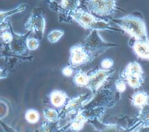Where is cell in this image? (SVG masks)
<instances>
[{
  "label": "cell",
  "mask_w": 149,
  "mask_h": 132,
  "mask_svg": "<svg viewBox=\"0 0 149 132\" xmlns=\"http://www.w3.org/2000/svg\"><path fill=\"white\" fill-rule=\"evenodd\" d=\"M56 12L59 13L60 17L61 16V18L60 19V21L61 20L62 22H68V20H69L68 19H69V20L75 21L84 28L88 29L91 31L109 30L120 31L116 28L113 27L109 22L104 19L97 17L82 9L78 8L74 10H66L60 5Z\"/></svg>",
  "instance_id": "1"
},
{
  "label": "cell",
  "mask_w": 149,
  "mask_h": 132,
  "mask_svg": "<svg viewBox=\"0 0 149 132\" xmlns=\"http://www.w3.org/2000/svg\"><path fill=\"white\" fill-rule=\"evenodd\" d=\"M112 22L127 33L136 41H147L146 24L140 15L129 14L124 17L113 19Z\"/></svg>",
  "instance_id": "2"
},
{
  "label": "cell",
  "mask_w": 149,
  "mask_h": 132,
  "mask_svg": "<svg viewBox=\"0 0 149 132\" xmlns=\"http://www.w3.org/2000/svg\"><path fill=\"white\" fill-rule=\"evenodd\" d=\"M85 10L97 17H109L117 10L116 0H80Z\"/></svg>",
  "instance_id": "3"
},
{
  "label": "cell",
  "mask_w": 149,
  "mask_h": 132,
  "mask_svg": "<svg viewBox=\"0 0 149 132\" xmlns=\"http://www.w3.org/2000/svg\"><path fill=\"white\" fill-rule=\"evenodd\" d=\"M118 94L115 92L113 89L111 90L110 89L97 91L93 97L90 99L84 105L82 110L94 108H104L106 107H111L117 102Z\"/></svg>",
  "instance_id": "4"
},
{
  "label": "cell",
  "mask_w": 149,
  "mask_h": 132,
  "mask_svg": "<svg viewBox=\"0 0 149 132\" xmlns=\"http://www.w3.org/2000/svg\"><path fill=\"white\" fill-rule=\"evenodd\" d=\"M83 45L93 59L106 50L116 46L115 44L105 41L100 36L98 31L96 30L91 31Z\"/></svg>",
  "instance_id": "5"
},
{
  "label": "cell",
  "mask_w": 149,
  "mask_h": 132,
  "mask_svg": "<svg viewBox=\"0 0 149 132\" xmlns=\"http://www.w3.org/2000/svg\"><path fill=\"white\" fill-rule=\"evenodd\" d=\"M46 27V19L40 8H35L30 17L24 24V28L35 35V38L40 41L43 38Z\"/></svg>",
  "instance_id": "6"
},
{
  "label": "cell",
  "mask_w": 149,
  "mask_h": 132,
  "mask_svg": "<svg viewBox=\"0 0 149 132\" xmlns=\"http://www.w3.org/2000/svg\"><path fill=\"white\" fill-rule=\"evenodd\" d=\"M31 31H27L26 34H20L15 33L13 30L12 37L10 43L7 46V50L12 55L17 57H30L28 54L26 41L30 37Z\"/></svg>",
  "instance_id": "7"
},
{
  "label": "cell",
  "mask_w": 149,
  "mask_h": 132,
  "mask_svg": "<svg viewBox=\"0 0 149 132\" xmlns=\"http://www.w3.org/2000/svg\"><path fill=\"white\" fill-rule=\"evenodd\" d=\"M90 99L88 94H81L67 101L66 104L59 112V119L65 118L69 115L77 114L82 110L84 105Z\"/></svg>",
  "instance_id": "8"
},
{
  "label": "cell",
  "mask_w": 149,
  "mask_h": 132,
  "mask_svg": "<svg viewBox=\"0 0 149 132\" xmlns=\"http://www.w3.org/2000/svg\"><path fill=\"white\" fill-rule=\"evenodd\" d=\"M92 56L86 50L83 44H76L70 50V65L74 67L81 66L91 62Z\"/></svg>",
  "instance_id": "9"
},
{
  "label": "cell",
  "mask_w": 149,
  "mask_h": 132,
  "mask_svg": "<svg viewBox=\"0 0 149 132\" xmlns=\"http://www.w3.org/2000/svg\"><path fill=\"white\" fill-rule=\"evenodd\" d=\"M114 69H98L88 75V82L86 87L90 89L93 94L98 91L107 80L114 73Z\"/></svg>",
  "instance_id": "10"
},
{
  "label": "cell",
  "mask_w": 149,
  "mask_h": 132,
  "mask_svg": "<svg viewBox=\"0 0 149 132\" xmlns=\"http://www.w3.org/2000/svg\"><path fill=\"white\" fill-rule=\"evenodd\" d=\"M67 99V93L60 90H54L49 94L51 104L56 108H63L66 104Z\"/></svg>",
  "instance_id": "11"
},
{
  "label": "cell",
  "mask_w": 149,
  "mask_h": 132,
  "mask_svg": "<svg viewBox=\"0 0 149 132\" xmlns=\"http://www.w3.org/2000/svg\"><path fill=\"white\" fill-rule=\"evenodd\" d=\"M132 48L139 58L149 60V43L147 41L134 40Z\"/></svg>",
  "instance_id": "12"
},
{
  "label": "cell",
  "mask_w": 149,
  "mask_h": 132,
  "mask_svg": "<svg viewBox=\"0 0 149 132\" xmlns=\"http://www.w3.org/2000/svg\"><path fill=\"white\" fill-rule=\"evenodd\" d=\"M143 71L141 65L137 62H129L124 70L122 72L120 77L121 78H124L127 76H143Z\"/></svg>",
  "instance_id": "13"
},
{
  "label": "cell",
  "mask_w": 149,
  "mask_h": 132,
  "mask_svg": "<svg viewBox=\"0 0 149 132\" xmlns=\"http://www.w3.org/2000/svg\"><path fill=\"white\" fill-rule=\"evenodd\" d=\"M59 120L50 122H43L35 132H65L63 127L60 126Z\"/></svg>",
  "instance_id": "14"
},
{
  "label": "cell",
  "mask_w": 149,
  "mask_h": 132,
  "mask_svg": "<svg viewBox=\"0 0 149 132\" xmlns=\"http://www.w3.org/2000/svg\"><path fill=\"white\" fill-rule=\"evenodd\" d=\"M87 122L85 116L79 112L77 113L72 121L68 124L67 129L72 132H78L83 129L84 125Z\"/></svg>",
  "instance_id": "15"
},
{
  "label": "cell",
  "mask_w": 149,
  "mask_h": 132,
  "mask_svg": "<svg viewBox=\"0 0 149 132\" xmlns=\"http://www.w3.org/2000/svg\"><path fill=\"white\" fill-rule=\"evenodd\" d=\"M149 96L144 91H138L132 96V104L134 107L141 108L144 105L148 103Z\"/></svg>",
  "instance_id": "16"
},
{
  "label": "cell",
  "mask_w": 149,
  "mask_h": 132,
  "mask_svg": "<svg viewBox=\"0 0 149 132\" xmlns=\"http://www.w3.org/2000/svg\"><path fill=\"white\" fill-rule=\"evenodd\" d=\"M28 8V5L26 4H21L17 6V7L13 8L12 10L7 11H1L0 10V26H1L3 22H5L10 17L15 15L17 14L24 12L25 10Z\"/></svg>",
  "instance_id": "17"
},
{
  "label": "cell",
  "mask_w": 149,
  "mask_h": 132,
  "mask_svg": "<svg viewBox=\"0 0 149 132\" xmlns=\"http://www.w3.org/2000/svg\"><path fill=\"white\" fill-rule=\"evenodd\" d=\"M89 121L94 122L97 124V132H127L125 128L116 124H104L99 123L97 119Z\"/></svg>",
  "instance_id": "18"
},
{
  "label": "cell",
  "mask_w": 149,
  "mask_h": 132,
  "mask_svg": "<svg viewBox=\"0 0 149 132\" xmlns=\"http://www.w3.org/2000/svg\"><path fill=\"white\" fill-rule=\"evenodd\" d=\"M138 118L143 128H149V103L146 104L140 108Z\"/></svg>",
  "instance_id": "19"
},
{
  "label": "cell",
  "mask_w": 149,
  "mask_h": 132,
  "mask_svg": "<svg viewBox=\"0 0 149 132\" xmlns=\"http://www.w3.org/2000/svg\"><path fill=\"white\" fill-rule=\"evenodd\" d=\"M73 82L74 84L79 87H86L88 82V75L85 72L79 70L74 75Z\"/></svg>",
  "instance_id": "20"
},
{
  "label": "cell",
  "mask_w": 149,
  "mask_h": 132,
  "mask_svg": "<svg viewBox=\"0 0 149 132\" xmlns=\"http://www.w3.org/2000/svg\"><path fill=\"white\" fill-rule=\"evenodd\" d=\"M127 82V84L132 89H138L141 87L144 81L143 76H127L123 78Z\"/></svg>",
  "instance_id": "21"
},
{
  "label": "cell",
  "mask_w": 149,
  "mask_h": 132,
  "mask_svg": "<svg viewBox=\"0 0 149 132\" xmlns=\"http://www.w3.org/2000/svg\"><path fill=\"white\" fill-rule=\"evenodd\" d=\"M44 117L46 121L53 122L59 120L60 113L56 109L53 108H46L43 110Z\"/></svg>",
  "instance_id": "22"
},
{
  "label": "cell",
  "mask_w": 149,
  "mask_h": 132,
  "mask_svg": "<svg viewBox=\"0 0 149 132\" xmlns=\"http://www.w3.org/2000/svg\"><path fill=\"white\" fill-rule=\"evenodd\" d=\"M40 113L35 109H29L25 114V119L28 123L36 124L40 120Z\"/></svg>",
  "instance_id": "23"
},
{
  "label": "cell",
  "mask_w": 149,
  "mask_h": 132,
  "mask_svg": "<svg viewBox=\"0 0 149 132\" xmlns=\"http://www.w3.org/2000/svg\"><path fill=\"white\" fill-rule=\"evenodd\" d=\"M10 104L7 99L0 98V120H3L9 114Z\"/></svg>",
  "instance_id": "24"
},
{
  "label": "cell",
  "mask_w": 149,
  "mask_h": 132,
  "mask_svg": "<svg viewBox=\"0 0 149 132\" xmlns=\"http://www.w3.org/2000/svg\"><path fill=\"white\" fill-rule=\"evenodd\" d=\"M80 0H61L60 6L66 10H74L79 7Z\"/></svg>",
  "instance_id": "25"
},
{
  "label": "cell",
  "mask_w": 149,
  "mask_h": 132,
  "mask_svg": "<svg viewBox=\"0 0 149 132\" xmlns=\"http://www.w3.org/2000/svg\"><path fill=\"white\" fill-rule=\"evenodd\" d=\"M64 31L61 30H54L48 34L47 38L51 43H56L63 36Z\"/></svg>",
  "instance_id": "26"
},
{
  "label": "cell",
  "mask_w": 149,
  "mask_h": 132,
  "mask_svg": "<svg viewBox=\"0 0 149 132\" xmlns=\"http://www.w3.org/2000/svg\"><path fill=\"white\" fill-rule=\"evenodd\" d=\"M26 45L29 51H35L38 49L40 45V41L35 37H28Z\"/></svg>",
  "instance_id": "27"
},
{
  "label": "cell",
  "mask_w": 149,
  "mask_h": 132,
  "mask_svg": "<svg viewBox=\"0 0 149 132\" xmlns=\"http://www.w3.org/2000/svg\"><path fill=\"white\" fill-rule=\"evenodd\" d=\"M11 56L7 50V47L3 44L0 38V59H5V60H7Z\"/></svg>",
  "instance_id": "28"
},
{
  "label": "cell",
  "mask_w": 149,
  "mask_h": 132,
  "mask_svg": "<svg viewBox=\"0 0 149 132\" xmlns=\"http://www.w3.org/2000/svg\"><path fill=\"white\" fill-rule=\"evenodd\" d=\"M116 91L118 93L124 92L126 89V83L125 80L122 78L116 80L115 82Z\"/></svg>",
  "instance_id": "29"
},
{
  "label": "cell",
  "mask_w": 149,
  "mask_h": 132,
  "mask_svg": "<svg viewBox=\"0 0 149 132\" xmlns=\"http://www.w3.org/2000/svg\"><path fill=\"white\" fill-rule=\"evenodd\" d=\"M113 60L109 58H107V59H104L102 60L101 62V67H102L103 69L108 70L111 68L113 66Z\"/></svg>",
  "instance_id": "30"
},
{
  "label": "cell",
  "mask_w": 149,
  "mask_h": 132,
  "mask_svg": "<svg viewBox=\"0 0 149 132\" xmlns=\"http://www.w3.org/2000/svg\"><path fill=\"white\" fill-rule=\"evenodd\" d=\"M74 67L72 66H67L63 67L62 71H61V72H62V74L65 76L70 77L74 73Z\"/></svg>",
  "instance_id": "31"
},
{
  "label": "cell",
  "mask_w": 149,
  "mask_h": 132,
  "mask_svg": "<svg viewBox=\"0 0 149 132\" xmlns=\"http://www.w3.org/2000/svg\"><path fill=\"white\" fill-rule=\"evenodd\" d=\"M0 126H1L3 128V130L5 131V132H18L14 129H13L8 125L5 124L4 122H3L2 120H0Z\"/></svg>",
  "instance_id": "32"
},
{
  "label": "cell",
  "mask_w": 149,
  "mask_h": 132,
  "mask_svg": "<svg viewBox=\"0 0 149 132\" xmlns=\"http://www.w3.org/2000/svg\"><path fill=\"white\" fill-rule=\"evenodd\" d=\"M10 71L8 69H1L0 68V80L5 79L7 78L9 75Z\"/></svg>",
  "instance_id": "33"
},
{
  "label": "cell",
  "mask_w": 149,
  "mask_h": 132,
  "mask_svg": "<svg viewBox=\"0 0 149 132\" xmlns=\"http://www.w3.org/2000/svg\"><path fill=\"white\" fill-rule=\"evenodd\" d=\"M147 41L148 42V43H149V37H148V39H147Z\"/></svg>",
  "instance_id": "34"
}]
</instances>
